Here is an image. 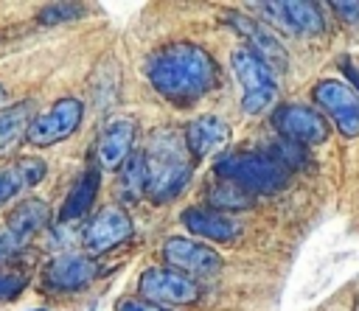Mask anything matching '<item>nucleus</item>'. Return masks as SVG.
I'll use <instances>...</instances> for the list:
<instances>
[{"label":"nucleus","instance_id":"f257e3e1","mask_svg":"<svg viewBox=\"0 0 359 311\" xmlns=\"http://www.w3.org/2000/svg\"><path fill=\"white\" fill-rule=\"evenodd\" d=\"M146 76L151 87L177 106H191L219 84V67L210 53L191 42H171L149 56Z\"/></svg>","mask_w":359,"mask_h":311},{"label":"nucleus","instance_id":"f03ea898","mask_svg":"<svg viewBox=\"0 0 359 311\" xmlns=\"http://www.w3.org/2000/svg\"><path fill=\"white\" fill-rule=\"evenodd\" d=\"M185 134L174 129H160L149 137V148L143 151L146 157V193L154 202H171L194 174L191 157H188Z\"/></svg>","mask_w":359,"mask_h":311},{"label":"nucleus","instance_id":"7ed1b4c3","mask_svg":"<svg viewBox=\"0 0 359 311\" xmlns=\"http://www.w3.org/2000/svg\"><path fill=\"white\" fill-rule=\"evenodd\" d=\"M213 171L247 193H278L289 182V171L269 151H227L216 157Z\"/></svg>","mask_w":359,"mask_h":311},{"label":"nucleus","instance_id":"20e7f679","mask_svg":"<svg viewBox=\"0 0 359 311\" xmlns=\"http://www.w3.org/2000/svg\"><path fill=\"white\" fill-rule=\"evenodd\" d=\"M311 101L331 118L339 134L359 137V92L342 78H320L311 90Z\"/></svg>","mask_w":359,"mask_h":311},{"label":"nucleus","instance_id":"39448f33","mask_svg":"<svg viewBox=\"0 0 359 311\" xmlns=\"http://www.w3.org/2000/svg\"><path fill=\"white\" fill-rule=\"evenodd\" d=\"M272 126L280 137L300 143V146H320L331 134V123L323 112H317L309 104H280L272 112Z\"/></svg>","mask_w":359,"mask_h":311},{"label":"nucleus","instance_id":"423d86ee","mask_svg":"<svg viewBox=\"0 0 359 311\" xmlns=\"http://www.w3.org/2000/svg\"><path fill=\"white\" fill-rule=\"evenodd\" d=\"M137 291L149 303H157V305H194L202 297L199 286L188 275H182L171 266L168 269H163V266L146 269L137 280Z\"/></svg>","mask_w":359,"mask_h":311},{"label":"nucleus","instance_id":"0eeeda50","mask_svg":"<svg viewBox=\"0 0 359 311\" xmlns=\"http://www.w3.org/2000/svg\"><path fill=\"white\" fill-rule=\"evenodd\" d=\"M81 118H84V104L79 98H59L48 112L34 118V123L28 129V140L34 146L62 143L81 126Z\"/></svg>","mask_w":359,"mask_h":311},{"label":"nucleus","instance_id":"6e6552de","mask_svg":"<svg viewBox=\"0 0 359 311\" xmlns=\"http://www.w3.org/2000/svg\"><path fill=\"white\" fill-rule=\"evenodd\" d=\"M163 261L188 277L191 275L208 277V275H216L222 269V255L213 247L194 241V238H180V235H171L163 244Z\"/></svg>","mask_w":359,"mask_h":311},{"label":"nucleus","instance_id":"1a4fd4ad","mask_svg":"<svg viewBox=\"0 0 359 311\" xmlns=\"http://www.w3.org/2000/svg\"><path fill=\"white\" fill-rule=\"evenodd\" d=\"M132 233H135V224L126 216V210H121L118 205H107L87 221V227L81 230V241L90 252H107L123 244Z\"/></svg>","mask_w":359,"mask_h":311},{"label":"nucleus","instance_id":"9d476101","mask_svg":"<svg viewBox=\"0 0 359 311\" xmlns=\"http://www.w3.org/2000/svg\"><path fill=\"white\" fill-rule=\"evenodd\" d=\"M227 20H230V25L247 39V48H250L252 53H258L275 73H283V70L289 67V53H286V48L280 45V39H278L264 22H258V20L247 17V14H238V11H227Z\"/></svg>","mask_w":359,"mask_h":311},{"label":"nucleus","instance_id":"9b49d317","mask_svg":"<svg viewBox=\"0 0 359 311\" xmlns=\"http://www.w3.org/2000/svg\"><path fill=\"white\" fill-rule=\"evenodd\" d=\"M258 8L266 11L283 31L294 36H320L325 31V17L320 14L317 3L283 0V3H258Z\"/></svg>","mask_w":359,"mask_h":311},{"label":"nucleus","instance_id":"f8f14e48","mask_svg":"<svg viewBox=\"0 0 359 311\" xmlns=\"http://www.w3.org/2000/svg\"><path fill=\"white\" fill-rule=\"evenodd\" d=\"M95 277H98V263L90 255H76V252L53 258L42 272L45 286L53 291H79L90 286Z\"/></svg>","mask_w":359,"mask_h":311},{"label":"nucleus","instance_id":"ddd939ff","mask_svg":"<svg viewBox=\"0 0 359 311\" xmlns=\"http://www.w3.org/2000/svg\"><path fill=\"white\" fill-rule=\"evenodd\" d=\"M132 143H135V123L129 118H118V120L107 123L98 134V143H95L98 165L107 171H115L118 165H123L132 157L129 154Z\"/></svg>","mask_w":359,"mask_h":311},{"label":"nucleus","instance_id":"4468645a","mask_svg":"<svg viewBox=\"0 0 359 311\" xmlns=\"http://www.w3.org/2000/svg\"><path fill=\"white\" fill-rule=\"evenodd\" d=\"M182 224L194 235L208 238V241H216V244H227V241H236L241 235V224L233 216L219 213V210H210V207H188L182 213Z\"/></svg>","mask_w":359,"mask_h":311},{"label":"nucleus","instance_id":"2eb2a0df","mask_svg":"<svg viewBox=\"0 0 359 311\" xmlns=\"http://www.w3.org/2000/svg\"><path fill=\"white\" fill-rule=\"evenodd\" d=\"M230 64H233L236 78H238L241 87H244V95L278 90V84H275V70H272L258 53H252L250 48H236V50L230 53Z\"/></svg>","mask_w":359,"mask_h":311},{"label":"nucleus","instance_id":"dca6fc26","mask_svg":"<svg viewBox=\"0 0 359 311\" xmlns=\"http://www.w3.org/2000/svg\"><path fill=\"white\" fill-rule=\"evenodd\" d=\"M227 140H230V129L216 115H202V118L191 120L185 129V146H188L194 160H202V157L224 148Z\"/></svg>","mask_w":359,"mask_h":311},{"label":"nucleus","instance_id":"f3484780","mask_svg":"<svg viewBox=\"0 0 359 311\" xmlns=\"http://www.w3.org/2000/svg\"><path fill=\"white\" fill-rule=\"evenodd\" d=\"M45 171H48V165L39 157H22V160L0 168V207L8 199H14V196L25 193L28 188H34L45 177Z\"/></svg>","mask_w":359,"mask_h":311},{"label":"nucleus","instance_id":"a211bd4d","mask_svg":"<svg viewBox=\"0 0 359 311\" xmlns=\"http://www.w3.org/2000/svg\"><path fill=\"white\" fill-rule=\"evenodd\" d=\"M98 185H101V171H98V165H90L76 179V185L70 188V193H67V199L62 205L59 219L62 221H76V219L87 216L90 207H93V202H95V196H98Z\"/></svg>","mask_w":359,"mask_h":311},{"label":"nucleus","instance_id":"6ab92c4d","mask_svg":"<svg viewBox=\"0 0 359 311\" xmlns=\"http://www.w3.org/2000/svg\"><path fill=\"white\" fill-rule=\"evenodd\" d=\"M48 205L42 202V199H22L11 213H8V219H6V227L14 233V235H20L22 241H28L36 230H42L45 224H48Z\"/></svg>","mask_w":359,"mask_h":311},{"label":"nucleus","instance_id":"aec40b11","mask_svg":"<svg viewBox=\"0 0 359 311\" xmlns=\"http://www.w3.org/2000/svg\"><path fill=\"white\" fill-rule=\"evenodd\" d=\"M31 112H34L31 101H17V104L0 109V154L8 151L22 134L28 137V129L34 123Z\"/></svg>","mask_w":359,"mask_h":311},{"label":"nucleus","instance_id":"412c9836","mask_svg":"<svg viewBox=\"0 0 359 311\" xmlns=\"http://www.w3.org/2000/svg\"><path fill=\"white\" fill-rule=\"evenodd\" d=\"M208 205L210 210H219V213H238L252 207V193H247L233 182H219L208 191Z\"/></svg>","mask_w":359,"mask_h":311},{"label":"nucleus","instance_id":"4be33fe9","mask_svg":"<svg viewBox=\"0 0 359 311\" xmlns=\"http://www.w3.org/2000/svg\"><path fill=\"white\" fill-rule=\"evenodd\" d=\"M269 154H272L289 174H292V171H303V168L311 165V154H309V148L300 146V143H292V140H286V137L275 140V143L269 146Z\"/></svg>","mask_w":359,"mask_h":311},{"label":"nucleus","instance_id":"5701e85b","mask_svg":"<svg viewBox=\"0 0 359 311\" xmlns=\"http://www.w3.org/2000/svg\"><path fill=\"white\" fill-rule=\"evenodd\" d=\"M121 193L126 199H140V193H146V157L143 154H132L123 163V171H121Z\"/></svg>","mask_w":359,"mask_h":311},{"label":"nucleus","instance_id":"b1692460","mask_svg":"<svg viewBox=\"0 0 359 311\" xmlns=\"http://www.w3.org/2000/svg\"><path fill=\"white\" fill-rule=\"evenodd\" d=\"M84 14V6L79 3H50L39 11V20L45 25H53V22H65V20H76Z\"/></svg>","mask_w":359,"mask_h":311},{"label":"nucleus","instance_id":"393cba45","mask_svg":"<svg viewBox=\"0 0 359 311\" xmlns=\"http://www.w3.org/2000/svg\"><path fill=\"white\" fill-rule=\"evenodd\" d=\"M28 286V275L20 269L0 266V300H14Z\"/></svg>","mask_w":359,"mask_h":311},{"label":"nucleus","instance_id":"a878e982","mask_svg":"<svg viewBox=\"0 0 359 311\" xmlns=\"http://www.w3.org/2000/svg\"><path fill=\"white\" fill-rule=\"evenodd\" d=\"M25 244L28 241H22L20 235H14L8 227H0V263L8 261V258H14Z\"/></svg>","mask_w":359,"mask_h":311},{"label":"nucleus","instance_id":"bb28decb","mask_svg":"<svg viewBox=\"0 0 359 311\" xmlns=\"http://www.w3.org/2000/svg\"><path fill=\"white\" fill-rule=\"evenodd\" d=\"M331 6V11L342 20V22H348V25H359V0H334V3H328Z\"/></svg>","mask_w":359,"mask_h":311},{"label":"nucleus","instance_id":"cd10ccee","mask_svg":"<svg viewBox=\"0 0 359 311\" xmlns=\"http://www.w3.org/2000/svg\"><path fill=\"white\" fill-rule=\"evenodd\" d=\"M118 311H171V308L157 305V303H149V300H121L118 303Z\"/></svg>","mask_w":359,"mask_h":311},{"label":"nucleus","instance_id":"c85d7f7f","mask_svg":"<svg viewBox=\"0 0 359 311\" xmlns=\"http://www.w3.org/2000/svg\"><path fill=\"white\" fill-rule=\"evenodd\" d=\"M339 67H342V73L348 76V84L359 92V67H356V64H351V62H339Z\"/></svg>","mask_w":359,"mask_h":311},{"label":"nucleus","instance_id":"c756f323","mask_svg":"<svg viewBox=\"0 0 359 311\" xmlns=\"http://www.w3.org/2000/svg\"><path fill=\"white\" fill-rule=\"evenodd\" d=\"M353 311H359V297H356V305H353Z\"/></svg>","mask_w":359,"mask_h":311},{"label":"nucleus","instance_id":"7c9ffc66","mask_svg":"<svg viewBox=\"0 0 359 311\" xmlns=\"http://www.w3.org/2000/svg\"><path fill=\"white\" fill-rule=\"evenodd\" d=\"M0 98H3V84H0Z\"/></svg>","mask_w":359,"mask_h":311},{"label":"nucleus","instance_id":"2f4dec72","mask_svg":"<svg viewBox=\"0 0 359 311\" xmlns=\"http://www.w3.org/2000/svg\"><path fill=\"white\" fill-rule=\"evenodd\" d=\"M34 311H45V308H34Z\"/></svg>","mask_w":359,"mask_h":311}]
</instances>
